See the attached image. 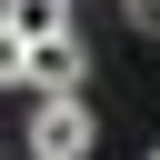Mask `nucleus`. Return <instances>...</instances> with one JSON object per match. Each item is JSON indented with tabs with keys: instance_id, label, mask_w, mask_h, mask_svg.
Here are the masks:
<instances>
[{
	"instance_id": "20e7f679",
	"label": "nucleus",
	"mask_w": 160,
	"mask_h": 160,
	"mask_svg": "<svg viewBox=\"0 0 160 160\" xmlns=\"http://www.w3.org/2000/svg\"><path fill=\"white\" fill-rule=\"evenodd\" d=\"M0 90H30V40L0 30Z\"/></svg>"
},
{
	"instance_id": "f03ea898",
	"label": "nucleus",
	"mask_w": 160,
	"mask_h": 160,
	"mask_svg": "<svg viewBox=\"0 0 160 160\" xmlns=\"http://www.w3.org/2000/svg\"><path fill=\"white\" fill-rule=\"evenodd\" d=\"M80 80H90L80 30H60V40H40V50H30V90H40V100H80Z\"/></svg>"
},
{
	"instance_id": "39448f33",
	"label": "nucleus",
	"mask_w": 160,
	"mask_h": 160,
	"mask_svg": "<svg viewBox=\"0 0 160 160\" xmlns=\"http://www.w3.org/2000/svg\"><path fill=\"white\" fill-rule=\"evenodd\" d=\"M130 30H160V0H130Z\"/></svg>"
},
{
	"instance_id": "f257e3e1",
	"label": "nucleus",
	"mask_w": 160,
	"mask_h": 160,
	"mask_svg": "<svg viewBox=\"0 0 160 160\" xmlns=\"http://www.w3.org/2000/svg\"><path fill=\"white\" fill-rule=\"evenodd\" d=\"M90 140H100V120L80 100H30V160H90Z\"/></svg>"
},
{
	"instance_id": "7ed1b4c3",
	"label": "nucleus",
	"mask_w": 160,
	"mask_h": 160,
	"mask_svg": "<svg viewBox=\"0 0 160 160\" xmlns=\"http://www.w3.org/2000/svg\"><path fill=\"white\" fill-rule=\"evenodd\" d=\"M0 30H20V40L40 50V40H60V30H70V0H0Z\"/></svg>"
},
{
	"instance_id": "423d86ee",
	"label": "nucleus",
	"mask_w": 160,
	"mask_h": 160,
	"mask_svg": "<svg viewBox=\"0 0 160 160\" xmlns=\"http://www.w3.org/2000/svg\"><path fill=\"white\" fill-rule=\"evenodd\" d=\"M150 160H160V150H150Z\"/></svg>"
}]
</instances>
